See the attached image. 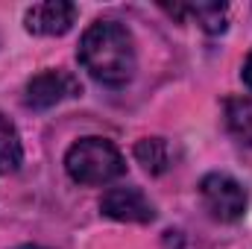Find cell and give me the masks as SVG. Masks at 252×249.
<instances>
[{
	"mask_svg": "<svg viewBox=\"0 0 252 249\" xmlns=\"http://www.w3.org/2000/svg\"><path fill=\"white\" fill-rule=\"evenodd\" d=\"M82 67L109 88H124L135 76V41L118 21H94L79 41Z\"/></svg>",
	"mask_w": 252,
	"mask_h": 249,
	"instance_id": "1",
	"label": "cell"
},
{
	"mask_svg": "<svg viewBox=\"0 0 252 249\" xmlns=\"http://www.w3.org/2000/svg\"><path fill=\"white\" fill-rule=\"evenodd\" d=\"M64 170L76 185H109L126 173L121 150L97 135L79 138L64 153Z\"/></svg>",
	"mask_w": 252,
	"mask_h": 249,
	"instance_id": "2",
	"label": "cell"
},
{
	"mask_svg": "<svg viewBox=\"0 0 252 249\" xmlns=\"http://www.w3.org/2000/svg\"><path fill=\"white\" fill-rule=\"evenodd\" d=\"M199 193H202V202L211 211V217L220 223H235L247 214V202H250L247 190L241 182H235L226 173H208L199 182Z\"/></svg>",
	"mask_w": 252,
	"mask_h": 249,
	"instance_id": "3",
	"label": "cell"
},
{
	"mask_svg": "<svg viewBox=\"0 0 252 249\" xmlns=\"http://www.w3.org/2000/svg\"><path fill=\"white\" fill-rule=\"evenodd\" d=\"M79 94H82V85H79V79L73 73H67V70H41L27 82L24 103L30 109L44 112V109H53L64 100H70V97H79Z\"/></svg>",
	"mask_w": 252,
	"mask_h": 249,
	"instance_id": "4",
	"label": "cell"
},
{
	"mask_svg": "<svg viewBox=\"0 0 252 249\" xmlns=\"http://www.w3.org/2000/svg\"><path fill=\"white\" fill-rule=\"evenodd\" d=\"M100 211L118 223H153L156 208L141 187H109L100 199Z\"/></svg>",
	"mask_w": 252,
	"mask_h": 249,
	"instance_id": "5",
	"label": "cell"
},
{
	"mask_svg": "<svg viewBox=\"0 0 252 249\" xmlns=\"http://www.w3.org/2000/svg\"><path fill=\"white\" fill-rule=\"evenodd\" d=\"M76 21V6L67 0H47L35 3L24 15V27L32 35H64Z\"/></svg>",
	"mask_w": 252,
	"mask_h": 249,
	"instance_id": "6",
	"label": "cell"
},
{
	"mask_svg": "<svg viewBox=\"0 0 252 249\" xmlns=\"http://www.w3.org/2000/svg\"><path fill=\"white\" fill-rule=\"evenodd\" d=\"M164 9L170 15H190V18H196V24L205 32H211V35L226 30V15H229L226 3H188V6H164Z\"/></svg>",
	"mask_w": 252,
	"mask_h": 249,
	"instance_id": "7",
	"label": "cell"
},
{
	"mask_svg": "<svg viewBox=\"0 0 252 249\" xmlns=\"http://www.w3.org/2000/svg\"><path fill=\"white\" fill-rule=\"evenodd\" d=\"M24 164V147H21V135L15 124L0 112V176L15 173Z\"/></svg>",
	"mask_w": 252,
	"mask_h": 249,
	"instance_id": "8",
	"label": "cell"
},
{
	"mask_svg": "<svg viewBox=\"0 0 252 249\" xmlns=\"http://www.w3.org/2000/svg\"><path fill=\"white\" fill-rule=\"evenodd\" d=\"M226 126L235 138L252 147V100L250 97H232L226 100Z\"/></svg>",
	"mask_w": 252,
	"mask_h": 249,
	"instance_id": "9",
	"label": "cell"
},
{
	"mask_svg": "<svg viewBox=\"0 0 252 249\" xmlns=\"http://www.w3.org/2000/svg\"><path fill=\"white\" fill-rule=\"evenodd\" d=\"M135 158H138V164H144V170L164 173L167 170V161H170L167 144L161 138H144V141L135 144Z\"/></svg>",
	"mask_w": 252,
	"mask_h": 249,
	"instance_id": "10",
	"label": "cell"
},
{
	"mask_svg": "<svg viewBox=\"0 0 252 249\" xmlns=\"http://www.w3.org/2000/svg\"><path fill=\"white\" fill-rule=\"evenodd\" d=\"M241 76H244V82H247V88L252 91V53L247 56V62H244V70H241Z\"/></svg>",
	"mask_w": 252,
	"mask_h": 249,
	"instance_id": "11",
	"label": "cell"
},
{
	"mask_svg": "<svg viewBox=\"0 0 252 249\" xmlns=\"http://www.w3.org/2000/svg\"><path fill=\"white\" fill-rule=\"evenodd\" d=\"M18 249H44V247H18Z\"/></svg>",
	"mask_w": 252,
	"mask_h": 249,
	"instance_id": "12",
	"label": "cell"
}]
</instances>
